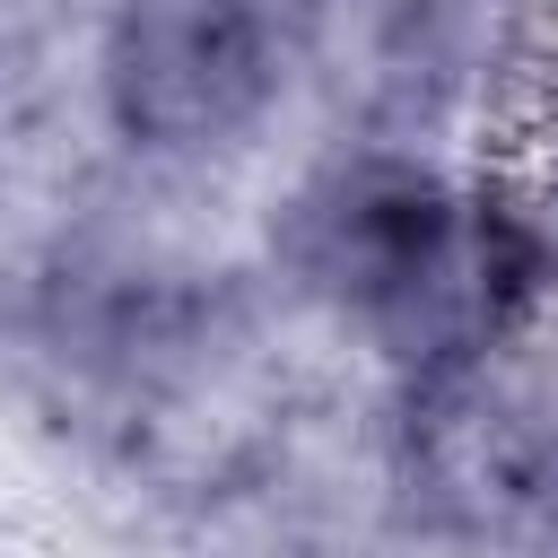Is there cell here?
Instances as JSON below:
<instances>
[{
    "instance_id": "obj_1",
    "label": "cell",
    "mask_w": 558,
    "mask_h": 558,
    "mask_svg": "<svg viewBox=\"0 0 558 558\" xmlns=\"http://www.w3.org/2000/svg\"><path fill=\"white\" fill-rule=\"evenodd\" d=\"M305 270L357 296L410 357L488 349L497 305L514 296V253L497 218H471L436 174L349 166L305 201Z\"/></svg>"
},
{
    "instance_id": "obj_2",
    "label": "cell",
    "mask_w": 558,
    "mask_h": 558,
    "mask_svg": "<svg viewBox=\"0 0 558 558\" xmlns=\"http://www.w3.org/2000/svg\"><path fill=\"white\" fill-rule=\"evenodd\" d=\"M270 96L262 0H122L105 35V105L140 148H218Z\"/></svg>"
}]
</instances>
